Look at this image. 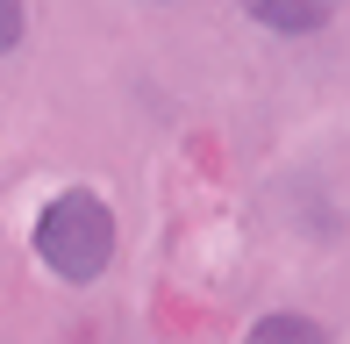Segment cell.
<instances>
[{
  "instance_id": "6da1fadb",
  "label": "cell",
  "mask_w": 350,
  "mask_h": 344,
  "mask_svg": "<svg viewBox=\"0 0 350 344\" xmlns=\"http://www.w3.org/2000/svg\"><path fill=\"white\" fill-rule=\"evenodd\" d=\"M36 258L51 265L57 280H72V287L100 280L107 258H115V208H107L93 186H65V194H51L43 215H36Z\"/></svg>"
},
{
  "instance_id": "3957f363",
  "label": "cell",
  "mask_w": 350,
  "mask_h": 344,
  "mask_svg": "<svg viewBox=\"0 0 350 344\" xmlns=\"http://www.w3.org/2000/svg\"><path fill=\"white\" fill-rule=\"evenodd\" d=\"M250 344H329V330L308 323V316H265L258 330H250Z\"/></svg>"
},
{
  "instance_id": "277c9868",
  "label": "cell",
  "mask_w": 350,
  "mask_h": 344,
  "mask_svg": "<svg viewBox=\"0 0 350 344\" xmlns=\"http://www.w3.org/2000/svg\"><path fill=\"white\" fill-rule=\"evenodd\" d=\"M8 43H22V8L0 0V51H8Z\"/></svg>"
},
{
  "instance_id": "7a4b0ae2",
  "label": "cell",
  "mask_w": 350,
  "mask_h": 344,
  "mask_svg": "<svg viewBox=\"0 0 350 344\" xmlns=\"http://www.w3.org/2000/svg\"><path fill=\"white\" fill-rule=\"evenodd\" d=\"M250 22L286 29V36H308V29L329 22V8H322V0H300V8H286V0H250Z\"/></svg>"
}]
</instances>
